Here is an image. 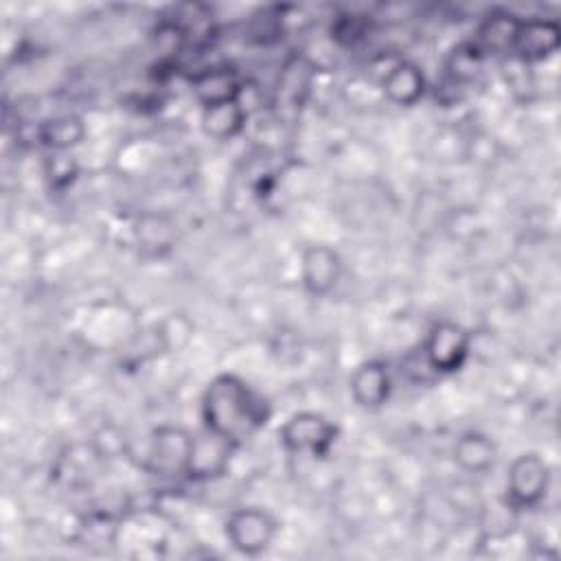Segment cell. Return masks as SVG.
Returning <instances> with one entry per match:
<instances>
[{
  "label": "cell",
  "mask_w": 561,
  "mask_h": 561,
  "mask_svg": "<svg viewBox=\"0 0 561 561\" xmlns=\"http://www.w3.org/2000/svg\"><path fill=\"white\" fill-rule=\"evenodd\" d=\"M193 454V434L184 427L160 425L151 432L147 449L142 451L140 467L153 476L178 478L188 476Z\"/></svg>",
  "instance_id": "2"
},
{
  "label": "cell",
  "mask_w": 561,
  "mask_h": 561,
  "mask_svg": "<svg viewBox=\"0 0 561 561\" xmlns=\"http://www.w3.org/2000/svg\"><path fill=\"white\" fill-rule=\"evenodd\" d=\"M85 138V123L77 114H61L35 125V140L53 153H66Z\"/></svg>",
  "instance_id": "16"
},
{
  "label": "cell",
  "mask_w": 561,
  "mask_h": 561,
  "mask_svg": "<svg viewBox=\"0 0 561 561\" xmlns=\"http://www.w3.org/2000/svg\"><path fill=\"white\" fill-rule=\"evenodd\" d=\"M353 401L364 410L381 408L392 392V377L381 359L362 362L348 379Z\"/></svg>",
  "instance_id": "10"
},
{
  "label": "cell",
  "mask_w": 561,
  "mask_h": 561,
  "mask_svg": "<svg viewBox=\"0 0 561 561\" xmlns=\"http://www.w3.org/2000/svg\"><path fill=\"white\" fill-rule=\"evenodd\" d=\"M224 530L228 543L237 552L245 557H259L272 546L276 537V519L265 508L243 506L228 515Z\"/></svg>",
  "instance_id": "6"
},
{
  "label": "cell",
  "mask_w": 561,
  "mask_h": 561,
  "mask_svg": "<svg viewBox=\"0 0 561 561\" xmlns=\"http://www.w3.org/2000/svg\"><path fill=\"white\" fill-rule=\"evenodd\" d=\"M46 167H48V175L55 186H66L77 175V164L66 153H53L48 158Z\"/></svg>",
  "instance_id": "20"
},
{
  "label": "cell",
  "mask_w": 561,
  "mask_h": 561,
  "mask_svg": "<svg viewBox=\"0 0 561 561\" xmlns=\"http://www.w3.org/2000/svg\"><path fill=\"white\" fill-rule=\"evenodd\" d=\"M482 61H484V55L480 53V48L473 42H465L456 46L447 57V75L460 83L471 81L480 72Z\"/></svg>",
  "instance_id": "19"
},
{
  "label": "cell",
  "mask_w": 561,
  "mask_h": 561,
  "mask_svg": "<svg viewBox=\"0 0 561 561\" xmlns=\"http://www.w3.org/2000/svg\"><path fill=\"white\" fill-rule=\"evenodd\" d=\"M245 118H248L245 105L241 103V99H232V101L202 107L199 125H202V131L213 140H232L245 127Z\"/></svg>",
  "instance_id": "15"
},
{
  "label": "cell",
  "mask_w": 561,
  "mask_h": 561,
  "mask_svg": "<svg viewBox=\"0 0 561 561\" xmlns=\"http://www.w3.org/2000/svg\"><path fill=\"white\" fill-rule=\"evenodd\" d=\"M342 276V256L324 243L307 245L300 256V283L311 296H327Z\"/></svg>",
  "instance_id": "8"
},
{
  "label": "cell",
  "mask_w": 561,
  "mask_h": 561,
  "mask_svg": "<svg viewBox=\"0 0 561 561\" xmlns=\"http://www.w3.org/2000/svg\"><path fill=\"white\" fill-rule=\"evenodd\" d=\"M191 90H193L197 103L202 107H206V105L241 99L243 83L239 81V77L232 68L217 66V68H206V70L197 72L191 79Z\"/></svg>",
  "instance_id": "13"
},
{
  "label": "cell",
  "mask_w": 561,
  "mask_h": 561,
  "mask_svg": "<svg viewBox=\"0 0 561 561\" xmlns=\"http://www.w3.org/2000/svg\"><path fill=\"white\" fill-rule=\"evenodd\" d=\"M469 351H471L469 331L451 320L436 322L421 346L425 366L436 375H451L460 370L469 357Z\"/></svg>",
  "instance_id": "5"
},
{
  "label": "cell",
  "mask_w": 561,
  "mask_h": 561,
  "mask_svg": "<svg viewBox=\"0 0 561 561\" xmlns=\"http://www.w3.org/2000/svg\"><path fill=\"white\" fill-rule=\"evenodd\" d=\"M134 234L140 250L151 256L167 254L175 241V228L164 215H142L136 221Z\"/></svg>",
  "instance_id": "18"
},
{
  "label": "cell",
  "mask_w": 561,
  "mask_h": 561,
  "mask_svg": "<svg viewBox=\"0 0 561 561\" xmlns=\"http://www.w3.org/2000/svg\"><path fill=\"white\" fill-rule=\"evenodd\" d=\"M199 412L204 430L234 449L245 445L270 419L265 399L232 373H221L206 383Z\"/></svg>",
  "instance_id": "1"
},
{
  "label": "cell",
  "mask_w": 561,
  "mask_h": 561,
  "mask_svg": "<svg viewBox=\"0 0 561 561\" xmlns=\"http://www.w3.org/2000/svg\"><path fill=\"white\" fill-rule=\"evenodd\" d=\"M550 486V465L537 451L519 454L506 473L504 502L515 511L537 506Z\"/></svg>",
  "instance_id": "4"
},
{
  "label": "cell",
  "mask_w": 561,
  "mask_h": 561,
  "mask_svg": "<svg viewBox=\"0 0 561 561\" xmlns=\"http://www.w3.org/2000/svg\"><path fill=\"white\" fill-rule=\"evenodd\" d=\"M234 447L221 440L219 436L210 434L204 430V434L193 436V454H191V465H188V476L191 480H208L215 476L226 473L228 469V458Z\"/></svg>",
  "instance_id": "12"
},
{
  "label": "cell",
  "mask_w": 561,
  "mask_h": 561,
  "mask_svg": "<svg viewBox=\"0 0 561 561\" xmlns=\"http://www.w3.org/2000/svg\"><path fill=\"white\" fill-rule=\"evenodd\" d=\"M278 440L289 454L324 458L337 440V427L318 412H294L278 427Z\"/></svg>",
  "instance_id": "3"
},
{
  "label": "cell",
  "mask_w": 561,
  "mask_h": 561,
  "mask_svg": "<svg viewBox=\"0 0 561 561\" xmlns=\"http://www.w3.org/2000/svg\"><path fill=\"white\" fill-rule=\"evenodd\" d=\"M427 81L423 70L408 59H401L388 68V72L381 79L383 96L401 107L416 105L425 94Z\"/></svg>",
  "instance_id": "11"
},
{
  "label": "cell",
  "mask_w": 561,
  "mask_h": 561,
  "mask_svg": "<svg viewBox=\"0 0 561 561\" xmlns=\"http://www.w3.org/2000/svg\"><path fill=\"white\" fill-rule=\"evenodd\" d=\"M451 456H454V462L458 465V469H462L465 473L480 476V473H486L489 469H493L497 449H495V443L486 434L469 430L456 438Z\"/></svg>",
  "instance_id": "14"
},
{
  "label": "cell",
  "mask_w": 561,
  "mask_h": 561,
  "mask_svg": "<svg viewBox=\"0 0 561 561\" xmlns=\"http://www.w3.org/2000/svg\"><path fill=\"white\" fill-rule=\"evenodd\" d=\"M559 42H561V28L554 20L526 18L517 22L508 55L528 66L554 55L559 48Z\"/></svg>",
  "instance_id": "7"
},
{
  "label": "cell",
  "mask_w": 561,
  "mask_h": 561,
  "mask_svg": "<svg viewBox=\"0 0 561 561\" xmlns=\"http://www.w3.org/2000/svg\"><path fill=\"white\" fill-rule=\"evenodd\" d=\"M313 79L316 68L307 57H287L274 85V107L280 112H298L311 92Z\"/></svg>",
  "instance_id": "9"
},
{
  "label": "cell",
  "mask_w": 561,
  "mask_h": 561,
  "mask_svg": "<svg viewBox=\"0 0 561 561\" xmlns=\"http://www.w3.org/2000/svg\"><path fill=\"white\" fill-rule=\"evenodd\" d=\"M519 18L511 15V13H491L478 28V37L473 39V44L480 48L482 55L489 53H511V44H513V35L517 28Z\"/></svg>",
  "instance_id": "17"
}]
</instances>
